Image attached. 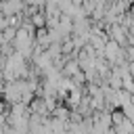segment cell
<instances>
[{"label": "cell", "mask_w": 134, "mask_h": 134, "mask_svg": "<svg viewBox=\"0 0 134 134\" xmlns=\"http://www.w3.org/2000/svg\"><path fill=\"white\" fill-rule=\"evenodd\" d=\"M25 0H2V15H17L25 13Z\"/></svg>", "instance_id": "6da1fadb"}, {"label": "cell", "mask_w": 134, "mask_h": 134, "mask_svg": "<svg viewBox=\"0 0 134 134\" xmlns=\"http://www.w3.org/2000/svg\"><path fill=\"white\" fill-rule=\"evenodd\" d=\"M17 29L19 27H6V29H2V42H13L15 40V36H17Z\"/></svg>", "instance_id": "7a4b0ae2"}]
</instances>
